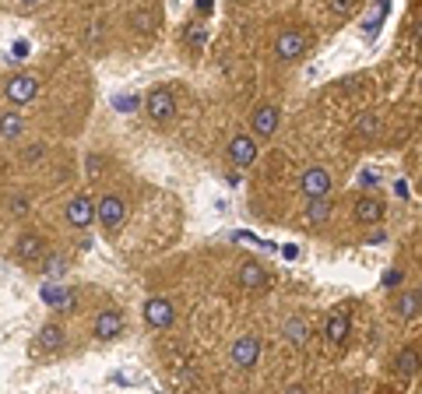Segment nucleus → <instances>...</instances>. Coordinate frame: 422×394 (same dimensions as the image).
Instances as JSON below:
<instances>
[{"mask_svg":"<svg viewBox=\"0 0 422 394\" xmlns=\"http://www.w3.org/2000/svg\"><path fill=\"white\" fill-rule=\"evenodd\" d=\"M96 218H99V225H106L109 232H116L123 222H127V201L120 194H106L99 201V208H96Z\"/></svg>","mask_w":422,"mask_h":394,"instance_id":"1","label":"nucleus"},{"mask_svg":"<svg viewBox=\"0 0 422 394\" xmlns=\"http://www.w3.org/2000/svg\"><path fill=\"white\" fill-rule=\"evenodd\" d=\"M144 113L155 120V123H166V120H173L176 116V98L169 89H152L148 98H144Z\"/></svg>","mask_w":422,"mask_h":394,"instance_id":"2","label":"nucleus"},{"mask_svg":"<svg viewBox=\"0 0 422 394\" xmlns=\"http://www.w3.org/2000/svg\"><path fill=\"white\" fill-rule=\"evenodd\" d=\"M307 46H310V39H307L303 28H285L278 35V43H275V57L278 60H296V57L307 53Z\"/></svg>","mask_w":422,"mask_h":394,"instance_id":"3","label":"nucleus"},{"mask_svg":"<svg viewBox=\"0 0 422 394\" xmlns=\"http://www.w3.org/2000/svg\"><path fill=\"white\" fill-rule=\"evenodd\" d=\"M35 92H39V78H35V74H14V78H7V81H4V96L11 98L14 106L32 102Z\"/></svg>","mask_w":422,"mask_h":394,"instance_id":"4","label":"nucleus"},{"mask_svg":"<svg viewBox=\"0 0 422 394\" xmlns=\"http://www.w3.org/2000/svg\"><path fill=\"white\" fill-rule=\"evenodd\" d=\"M229 356H232V363H236L239 370H250V366L257 363V356H261V338H257V334L236 338L232 349H229Z\"/></svg>","mask_w":422,"mask_h":394,"instance_id":"5","label":"nucleus"},{"mask_svg":"<svg viewBox=\"0 0 422 394\" xmlns=\"http://www.w3.org/2000/svg\"><path fill=\"white\" fill-rule=\"evenodd\" d=\"M300 191L307 201H314V197H327L331 194V173L324 169V166H310L307 173H303V180H300Z\"/></svg>","mask_w":422,"mask_h":394,"instance_id":"6","label":"nucleus"},{"mask_svg":"<svg viewBox=\"0 0 422 394\" xmlns=\"http://www.w3.org/2000/svg\"><path fill=\"white\" fill-rule=\"evenodd\" d=\"M67 222L74 225V229H89L92 222H96V204H92V197L89 194H78L71 197V204H67Z\"/></svg>","mask_w":422,"mask_h":394,"instance_id":"7","label":"nucleus"},{"mask_svg":"<svg viewBox=\"0 0 422 394\" xmlns=\"http://www.w3.org/2000/svg\"><path fill=\"white\" fill-rule=\"evenodd\" d=\"M229 159H232V166H239V169L253 166V162H257V141H253L250 134H236V137L229 141Z\"/></svg>","mask_w":422,"mask_h":394,"instance_id":"8","label":"nucleus"},{"mask_svg":"<svg viewBox=\"0 0 422 394\" xmlns=\"http://www.w3.org/2000/svg\"><path fill=\"white\" fill-rule=\"evenodd\" d=\"M278 109L275 106H257L253 109V116H250V127H253V137H261V141H268L275 130H278Z\"/></svg>","mask_w":422,"mask_h":394,"instance_id":"9","label":"nucleus"},{"mask_svg":"<svg viewBox=\"0 0 422 394\" xmlns=\"http://www.w3.org/2000/svg\"><path fill=\"white\" fill-rule=\"evenodd\" d=\"M14 257L18 261H39V257H46V240L39 232H21L14 240Z\"/></svg>","mask_w":422,"mask_h":394,"instance_id":"10","label":"nucleus"},{"mask_svg":"<svg viewBox=\"0 0 422 394\" xmlns=\"http://www.w3.org/2000/svg\"><path fill=\"white\" fill-rule=\"evenodd\" d=\"M123 334V313L120 310H103L99 320H96V338L99 342H113Z\"/></svg>","mask_w":422,"mask_h":394,"instance_id":"11","label":"nucleus"},{"mask_svg":"<svg viewBox=\"0 0 422 394\" xmlns=\"http://www.w3.org/2000/svg\"><path fill=\"white\" fill-rule=\"evenodd\" d=\"M144 320H148L152 327H169V324L176 320V310H173V303H166V299H148V303H144Z\"/></svg>","mask_w":422,"mask_h":394,"instance_id":"12","label":"nucleus"},{"mask_svg":"<svg viewBox=\"0 0 422 394\" xmlns=\"http://www.w3.org/2000/svg\"><path fill=\"white\" fill-rule=\"evenodd\" d=\"M384 197H359L355 201V222H363V225H373V222H380L384 218Z\"/></svg>","mask_w":422,"mask_h":394,"instance_id":"13","label":"nucleus"},{"mask_svg":"<svg viewBox=\"0 0 422 394\" xmlns=\"http://www.w3.org/2000/svg\"><path fill=\"white\" fill-rule=\"evenodd\" d=\"M236 278H239V286H243V289H264V286H268V271H264L257 261H243Z\"/></svg>","mask_w":422,"mask_h":394,"instance_id":"14","label":"nucleus"},{"mask_svg":"<svg viewBox=\"0 0 422 394\" xmlns=\"http://www.w3.org/2000/svg\"><path fill=\"white\" fill-rule=\"evenodd\" d=\"M348 331H352V324H348V317H345V310H334V313L327 317V327H324V334H327V342H334V345H341V342L348 338Z\"/></svg>","mask_w":422,"mask_h":394,"instance_id":"15","label":"nucleus"},{"mask_svg":"<svg viewBox=\"0 0 422 394\" xmlns=\"http://www.w3.org/2000/svg\"><path fill=\"white\" fill-rule=\"evenodd\" d=\"M282 334H285V342H289V345L303 349V345H307V338H310V327H307V320H303V317H289V320H285V327H282Z\"/></svg>","mask_w":422,"mask_h":394,"instance_id":"16","label":"nucleus"},{"mask_svg":"<svg viewBox=\"0 0 422 394\" xmlns=\"http://www.w3.org/2000/svg\"><path fill=\"white\" fill-rule=\"evenodd\" d=\"M64 338H67V331H64V324H42V331H39V349H46V352H57L60 345H64Z\"/></svg>","mask_w":422,"mask_h":394,"instance_id":"17","label":"nucleus"},{"mask_svg":"<svg viewBox=\"0 0 422 394\" xmlns=\"http://www.w3.org/2000/svg\"><path fill=\"white\" fill-rule=\"evenodd\" d=\"M21 130H25V116H21V113H14V109L0 113V137H4V141H18Z\"/></svg>","mask_w":422,"mask_h":394,"instance_id":"18","label":"nucleus"},{"mask_svg":"<svg viewBox=\"0 0 422 394\" xmlns=\"http://www.w3.org/2000/svg\"><path fill=\"white\" fill-rule=\"evenodd\" d=\"M155 11H148V7H137V11H130L127 14V25L134 28V32H141V35H148V32H155Z\"/></svg>","mask_w":422,"mask_h":394,"instance_id":"19","label":"nucleus"},{"mask_svg":"<svg viewBox=\"0 0 422 394\" xmlns=\"http://www.w3.org/2000/svg\"><path fill=\"white\" fill-rule=\"evenodd\" d=\"M419 289H409L405 296H398V303H394V310H398V317L401 320H416L419 317Z\"/></svg>","mask_w":422,"mask_h":394,"instance_id":"20","label":"nucleus"},{"mask_svg":"<svg viewBox=\"0 0 422 394\" xmlns=\"http://www.w3.org/2000/svg\"><path fill=\"white\" fill-rule=\"evenodd\" d=\"M307 218H310V225H324L331 218V197H314L307 204Z\"/></svg>","mask_w":422,"mask_h":394,"instance_id":"21","label":"nucleus"},{"mask_svg":"<svg viewBox=\"0 0 422 394\" xmlns=\"http://www.w3.org/2000/svg\"><path fill=\"white\" fill-rule=\"evenodd\" d=\"M394 366H398L401 377H416V370H419V352H416V349H405V352L398 356Z\"/></svg>","mask_w":422,"mask_h":394,"instance_id":"22","label":"nucleus"},{"mask_svg":"<svg viewBox=\"0 0 422 394\" xmlns=\"http://www.w3.org/2000/svg\"><path fill=\"white\" fill-rule=\"evenodd\" d=\"M355 130L366 134V137H373V134L380 130V116H377V113H363V116L355 120Z\"/></svg>","mask_w":422,"mask_h":394,"instance_id":"23","label":"nucleus"},{"mask_svg":"<svg viewBox=\"0 0 422 394\" xmlns=\"http://www.w3.org/2000/svg\"><path fill=\"white\" fill-rule=\"evenodd\" d=\"M205 35H208V32H205L201 25H190V28H187V43H190L194 50H198V46H205Z\"/></svg>","mask_w":422,"mask_h":394,"instance_id":"24","label":"nucleus"},{"mask_svg":"<svg viewBox=\"0 0 422 394\" xmlns=\"http://www.w3.org/2000/svg\"><path fill=\"white\" fill-rule=\"evenodd\" d=\"M113 106L130 113V109H137V98H134V96H116V98H113Z\"/></svg>","mask_w":422,"mask_h":394,"instance_id":"25","label":"nucleus"},{"mask_svg":"<svg viewBox=\"0 0 422 394\" xmlns=\"http://www.w3.org/2000/svg\"><path fill=\"white\" fill-rule=\"evenodd\" d=\"M352 7H355V0H331V11L334 14H348Z\"/></svg>","mask_w":422,"mask_h":394,"instance_id":"26","label":"nucleus"},{"mask_svg":"<svg viewBox=\"0 0 422 394\" xmlns=\"http://www.w3.org/2000/svg\"><path fill=\"white\" fill-rule=\"evenodd\" d=\"M401 278H405V275H401V271L394 268V271H387V275H384V286H387V289H394V286H398Z\"/></svg>","mask_w":422,"mask_h":394,"instance_id":"27","label":"nucleus"},{"mask_svg":"<svg viewBox=\"0 0 422 394\" xmlns=\"http://www.w3.org/2000/svg\"><path fill=\"white\" fill-rule=\"evenodd\" d=\"M25 208H28V204H25V197H18V201H11V211H14V215H25Z\"/></svg>","mask_w":422,"mask_h":394,"instance_id":"28","label":"nucleus"},{"mask_svg":"<svg viewBox=\"0 0 422 394\" xmlns=\"http://www.w3.org/2000/svg\"><path fill=\"white\" fill-rule=\"evenodd\" d=\"M198 11H211V0H198Z\"/></svg>","mask_w":422,"mask_h":394,"instance_id":"29","label":"nucleus"},{"mask_svg":"<svg viewBox=\"0 0 422 394\" xmlns=\"http://www.w3.org/2000/svg\"><path fill=\"white\" fill-rule=\"evenodd\" d=\"M18 4H21V7H35L39 0H18Z\"/></svg>","mask_w":422,"mask_h":394,"instance_id":"30","label":"nucleus"},{"mask_svg":"<svg viewBox=\"0 0 422 394\" xmlns=\"http://www.w3.org/2000/svg\"><path fill=\"white\" fill-rule=\"evenodd\" d=\"M285 394H307V388H289Z\"/></svg>","mask_w":422,"mask_h":394,"instance_id":"31","label":"nucleus"}]
</instances>
